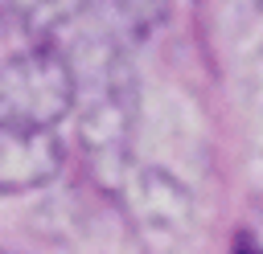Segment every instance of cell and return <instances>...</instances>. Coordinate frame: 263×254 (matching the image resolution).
I'll return each mask as SVG.
<instances>
[{
  "mask_svg": "<svg viewBox=\"0 0 263 254\" xmlns=\"http://www.w3.org/2000/svg\"><path fill=\"white\" fill-rule=\"evenodd\" d=\"M74 74V107H78V135L90 164L115 180L127 176L132 127H136V74L119 41H86L82 53L70 61Z\"/></svg>",
  "mask_w": 263,
  "mask_h": 254,
  "instance_id": "cell-1",
  "label": "cell"
},
{
  "mask_svg": "<svg viewBox=\"0 0 263 254\" xmlns=\"http://www.w3.org/2000/svg\"><path fill=\"white\" fill-rule=\"evenodd\" d=\"M90 0H4L8 16L21 20L29 33H45V29H58L66 20H74Z\"/></svg>",
  "mask_w": 263,
  "mask_h": 254,
  "instance_id": "cell-5",
  "label": "cell"
},
{
  "mask_svg": "<svg viewBox=\"0 0 263 254\" xmlns=\"http://www.w3.org/2000/svg\"><path fill=\"white\" fill-rule=\"evenodd\" d=\"M234 254H263V250H255L251 242H238V250H234Z\"/></svg>",
  "mask_w": 263,
  "mask_h": 254,
  "instance_id": "cell-6",
  "label": "cell"
},
{
  "mask_svg": "<svg viewBox=\"0 0 263 254\" xmlns=\"http://www.w3.org/2000/svg\"><path fill=\"white\" fill-rule=\"evenodd\" d=\"M74 107L70 57L37 45L0 37V123L53 127Z\"/></svg>",
  "mask_w": 263,
  "mask_h": 254,
  "instance_id": "cell-2",
  "label": "cell"
},
{
  "mask_svg": "<svg viewBox=\"0 0 263 254\" xmlns=\"http://www.w3.org/2000/svg\"><path fill=\"white\" fill-rule=\"evenodd\" d=\"M127 209L140 225L144 238L168 246L177 238H185L189 229V217H193V205H189V193L156 172V168H140V172H127Z\"/></svg>",
  "mask_w": 263,
  "mask_h": 254,
  "instance_id": "cell-3",
  "label": "cell"
},
{
  "mask_svg": "<svg viewBox=\"0 0 263 254\" xmlns=\"http://www.w3.org/2000/svg\"><path fill=\"white\" fill-rule=\"evenodd\" d=\"M62 168V143L45 127L0 123V197L33 193L49 184Z\"/></svg>",
  "mask_w": 263,
  "mask_h": 254,
  "instance_id": "cell-4",
  "label": "cell"
}]
</instances>
